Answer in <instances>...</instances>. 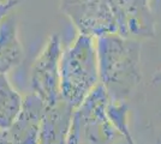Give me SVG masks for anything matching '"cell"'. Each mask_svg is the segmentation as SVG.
Wrapping results in <instances>:
<instances>
[{"instance_id": "obj_3", "label": "cell", "mask_w": 161, "mask_h": 144, "mask_svg": "<svg viewBox=\"0 0 161 144\" xmlns=\"http://www.w3.org/2000/svg\"><path fill=\"white\" fill-rule=\"evenodd\" d=\"M20 110L22 102L19 96L0 73V129L12 126Z\"/></svg>"}, {"instance_id": "obj_2", "label": "cell", "mask_w": 161, "mask_h": 144, "mask_svg": "<svg viewBox=\"0 0 161 144\" xmlns=\"http://www.w3.org/2000/svg\"><path fill=\"white\" fill-rule=\"evenodd\" d=\"M22 56L14 17L7 16L0 21V73L16 66Z\"/></svg>"}, {"instance_id": "obj_1", "label": "cell", "mask_w": 161, "mask_h": 144, "mask_svg": "<svg viewBox=\"0 0 161 144\" xmlns=\"http://www.w3.org/2000/svg\"><path fill=\"white\" fill-rule=\"evenodd\" d=\"M55 55L57 45L52 39L33 69V87L40 96L41 101L47 106H53L55 102Z\"/></svg>"}, {"instance_id": "obj_4", "label": "cell", "mask_w": 161, "mask_h": 144, "mask_svg": "<svg viewBox=\"0 0 161 144\" xmlns=\"http://www.w3.org/2000/svg\"><path fill=\"white\" fill-rule=\"evenodd\" d=\"M12 6L14 5H7V4L6 5H0V21H1V18L5 17V13H7Z\"/></svg>"}]
</instances>
